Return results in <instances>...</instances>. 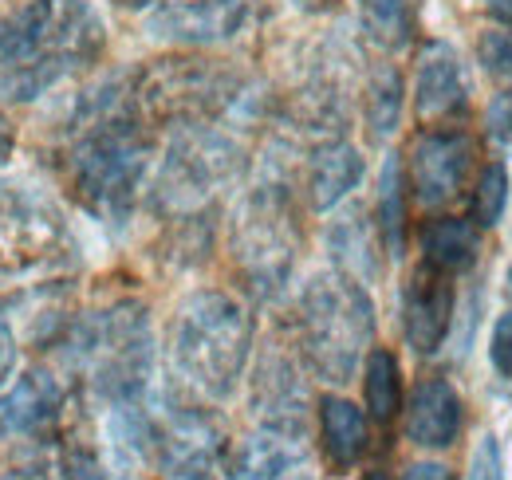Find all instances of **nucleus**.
<instances>
[{
  "label": "nucleus",
  "mask_w": 512,
  "mask_h": 480,
  "mask_svg": "<svg viewBox=\"0 0 512 480\" xmlns=\"http://www.w3.org/2000/svg\"><path fill=\"white\" fill-rule=\"evenodd\" d=\"M154 138L138 115V95L119 79L87 91L60 142V174L75 201L103 225L127 229L150 174Z\"/></svg>",
  "instance_id": "f257e3e1"
},
{
  "label": "nucleus",
  "mask_w": 512,
  "mask_h": 480,
  "mask_svg": "<svg viewBox=\"0 0 512 480\" xmlns=\"http://www.w3.org/2000/svg\"><path fill=\"white\" fill-rule=\"evenodd\" d=\"M107 48L91 0H24L0 16V103H36Z\"/></svg>",
  "instance_id": "f03ea898"
},
{
  "label": "nucleus",
  "mask_w": 512,
  "mask_h": 480,
  "mask_svg": "<svg viewBox=\"0 0 512 480\" xmlns=\"http://www.w3.org/2000/svg\"><path fill=\"white\" fill-rule=\"evenodd\" d=\"M67 362L91 382L107 410H146L154 378V335L142 303H111L67 327Z\"/></svg>",
  "instance_id": "7ed1b4c3"
},
{
  "label": "nucleus",
  "mask_w": 512,
  "mask_h": 480,
  "mask_svg": "<svg viewBox=\"0 0 512 480\" xmlns=\"http://www.w3.org/2000/svg\"><path fill=\"white\" fill-rule=\"evenodd\" d=\"M253 323L229 292H193L174 315L170 355L174 370L201 398L225 402L249 366Z\"/></svg>",
  "instance_id": "20e7f679"
},
{
  "label": "nucleus",
  "mask_w": 512,
  "mask_h": 480,
  "mask_svg": "<svg viewBox=\"0 0 512 480\" xmlns=\"http://www.w3.org/2000/svg\"><path fill=\"white\" fill-rule=\"evenodd\" d=\"M375 335V307L367 288L343 268L320 272L296 303V343L323 382H351Z\"/></svg>",
  "instance_id": "39448f33"
},
{
  "label": "nucleus",
  "mask_w": 512,
  "mask_h": 480,
  "mask_svg": "<svg viewBox=\"0 0 512 480\" xmlns=\"http://www.w3.org/2000/svg\"><path fill=\"white\" fill-rule=\"evenodd\" d=\"M79 264V240L60 201L28 178H0V288Z\"/></svg>",
  "instance_id": "423d86ee"
},
{
  "label": "nucleus",
  "mask_w": 512,
  "mask_h": 480,
  "mask_svg": "<svg viewBox=\"0 0 512 480\" xmlns=\"http://www.w3.org/2000/svg\"><path fill=\"white\" fill-rule=\"evenodd\" d=\"M241 174V150L209 122L178 126L162 174L154 185V205L178 225H197L213 197Z\"/></svg>",
  "instance_id": "0eeeda50"
},
{
  "label": "nucleus",
  "mask_w": 512,
  "mask_h": 480,
  "mask_svg": "<svg viewBox=\"0 0 512 480\" xmlns=\"http://www.w3.org/2000/svg\"><path fill=\"white\" fill-rule=\"evenodd\" d=\"M237 264L249 280L256 296H276L296 264V225H292V205L288 189L280 181L256 185L237 217Z\"/></svg>",
  "instance_id": "6e6552de"
},
{
  "label": "nucleus",
  "mask_w": 512,
  "mask_h": 480,
  "mask_svg": "<svg viewBox=\"0 0 512 480\" xmlns=\"http://www.w3.org/2000/svg\"><path fill=\"white\" fill-rule=\"evenodd\" d=\"M134 95H138V107H146L150 115L190 126L229 111L241 99V79L205 60H166L162 67L142 75Z\"/></svg>",
  "instance_id": "1a4fd4ad"
},
{
  "label": "nucleus",
  "mask_w": 512,
  "mask_h": 480,
  "mask_svg": "<svg viewBox=\"0 0 512 480\" xmlns=\"http://www.w3.org/2000/svg\"><path fill=\"white\" fill-rule=\"evenodd\" d=\"M150 453L158 461L162 480H209L221 469L229 441L221 421H213L205 410L178 406L166 414L162 425H154Z\"/></svg>",
  "instance_id": "9d476101"
},
{
  "label": "nucleus",
  "mask_w": 512,
  "mask_h": 480,
  "mask_svg": "<svg viewBox=\"0 0 512 480\" xmlns=\"http://www.w3.org/2000/svg\"><path fill=\"white\" fill-rule=\"evenodd\" d=\"M256 4L260 0H158L150 32L174 44H225L253 24Z\"/></svg>",
  "instance_id": "9b49d317"
},
{
  "label": "nucleus",
  "mask_w": 512,
  "mask_h": 480,
  "mask_svg": "<svg viewBox=\"0 0 512 480\" xmlns=\"http://www.w3.org/2000/svg\"><path fill=\"white\" fill-rule=\"evenodd\" d=\"M473 166V142L461 130H430L410 154V185L426 209L449 205Z\"/></svg>",
  "instance_id": "f8f14e48"
},
{
  "label": "nucleus",
  "mask_w": 512,
  "mask_h": 480,
  "mask_svg": "<svg viewBox=\"0 0 512 480\" xmlns=\"http://www.w3.org/2000/svg\"><path fill=\"white\" fill-rule=\"evenodd\" d=\"M64 386L52 370H28L0 394V441H48L64 421Z\"/></svg>",
  "instance_id": "ddd939ff"
},
{
  "label": "nucleus",
  "mask_w": 512,
  "mask_h": 480,
  "mask_svg": "<svg viewBox=\"0 0 512 480\" xmlns=\"http://www.w3.org/2000/svg\"><path fill=\"white\" fill-rule=\"evenodd\" d=\"M449 319H453V288H449L446 272L438 268H418L402 292V331L406 343L418 355H434L449 335Z\"/></svg>",
  "instance_id": "4468645a"
},
{
  "label": "nucleus",
  "mask_w": 512,
  "mask_h": 480,
  "mask_svg": "<svg viewBox=\"0 0 512 480\" xmlns=\"http://www.w3.org/2000/svg\"><path fill=\"white\" fill-rule=\"evenodd\" d=\"M308 457V433L260 425L225 453L229 480H280Z\"/></svg>",
  "instance_id": "2eb2a0df"
},
{
  "label": "nucleus",
  "mask_w": 512,
  "mask_h": 480,
  "mask_svg": "<svg viewBox=\"0 0 512 480\" xmlns=\"http://www.w3.org/2000/svg\"><path fill=\"white\" fill-rule=\"evenodd\" d=\"M304 386H300V374L296 366L284 359V355H268L260 359L253 378V410L260 425H272V429H292V433H308L304 425Z\"/></svg>",
  "instance_id": "dca6fc26"
},
{
  "label": "nucleus",
  "mask_w": 512,
  "mask_h": 480,
  "mask_svg": "<svg viewBox=\"0 0 512 480\" xmlns=\"http://www.w3.org/2000/svg\"><path fill=\"white\" fill-rule=\"evenodd\" d=\"M465 79L461 63L446 44H430L418 60V79H414V107L422 122H446L465 111Z\"/></svg>",
  "instance_id": "f3484780"
},
{
  "label": "nucleus",
  "mask_w": 512,
  "mask_h": 480,
  "mask_svg": "<svg viewBox=\"0 0 512 480\" xmlns=\"http://www.w3.org/2000/svg\"><path fill=\"white\" fill-rule=\"evenodd\" d=\"M461 433V398L446 378H426L410 394L406 410V437L422 449H446Z\"/></svg>",
  "instance_id": "a211bd4d"
},
{
  "label": "nucleus",
  "mask_w": 512,
  "mask_h": 480,
  "mask_svg": "<svg viewBox=\"0 0 512 480\" xmlns=\"http://www.w3.org/2000/svg\"><path fill=\"white\" fill-rule=\"evenodd\" d=\"M0 480H107L95 449L79 441H48L0 469Z\"/></svg>",
  "instance_id": "6ab92c4d"
},
{
  "label": "nucleus",
  "mask_w": 512,
  "mask_h": 480,
  "mask_svg": "<svg viewBox=\"0 0 512 480\" xmlns=\"http://www.w3.org/2000/svg\"><path fill=\"white\" fill-rule=\"evenodd\" d=\"M363 181V158L351 142H323L312 150V162H308V193H312V205L327 213L335 209L355 185Z\"/></svg>",
  "instance_id": "aec40b11"
},
{
  "label": "nucleus",
  "mask_w": 512,
  "mask_h": 480,
  "mask_svg": "<svg viewBox=\"0 0 512 480\" xmlns=\"http://www.w3.org/2000/svg\"><path fill=\"white\" fill-rule=\"evenodd\" d=\"M320 433H323V453H327V461L339 473H347V469H355L363 461V453H367V418H363V410L355 402L335 398V394L323 398Z\"/></svg>",
  "instance_id": "412c9836"
},
{
  "label": "nucleus",
  "mask_w": 512,
  "mask_h": 480,
  "mask_svg": "<svg viewBox=\"0 0 512 480\" xmlns=\"http://www.w3.org/2000/svg\"><path fill=\"white\" fill-rule=\"evenodd\" d=\"M422 252H426V264L438 268V272H465L473 268L477 252H481V237L469 221L461 217H442V221H430L422 229Z\"/></svg>",
  "instance_id": "4be33fe9"
},
{
  "label": "nucleus",
  "mask_w": 512,
  "mask_h": 480,
  "mask_svg": "<svg viewBox=\"0 0 512 480\" xmlns=\"http://www.w3.org/2000/svg\"><path fill=\"white\" fill-rule=\"evenodd\" d=\"M331 252H335V260H339V268L347 272V276H375L379 268H375V252H371V233H367V225H363V213L359 209H351L343 221H335L331 225Z\"/></svg>",
  "instance_id": "5701e85b"
},
{
  "label": "nucleus",
  "mask_w": 512,
  "mask_h": 480,
  "mask_svg": "<svg viewBox=\"0 0 512 480\" xmlns=\"http://www.w3.org/2000/svg\"><path fill=\"white\" fill-rule=\"evenodd\" d=\"M363 394L367 410L375 421H390L402 402V382H398V359L390 351H371L363 366Z\"/></svg>",
  "instance_id": "b1692460"
},
{
  "label": "nucleus",
  "mask_w": 512,
  "mask_h": 480,
  "mask_svg": "<svg viewBox=\"0 0 512 480\" xmlns=\"http://www.w3.org/2000/svg\"><path fill=\"white\" fill-rule=\"evenodd\" d=\"M363 28L375 44L402 48L410 40V4L406 0H359Z\"/></svg>",
  "instance_id": "393cba45"
},
{
  "label": "nucleus",
  "mask_w": 512,
  "mask_h": 480,
  "mask_svg": "<svg viewBox=\"0 0 512 480\" xmlns=\"http://www.w3.org/2000/svg\"><path fill=\"white\" fill-rule=\"evenodd\" d=\"M379 229H383V244L390 256H402V174L398 162L386 158L383 181H379Z\"/></svg>",
  "instance_id": "a878e982"
},
{
  "label": "nucleus",
  "mask_w": 512,
  "mask_h": 480,
  "mask_svg": "<svg viewBox=\"0 0 512 480\" xmlns=\"http://www.w3.org/2000/svg\"><path fill=\"white\" fill-rule=\"evenodd\" d=\"M505 201H509V170L501 162H493L473 189V221L481 229H493L505 213Z\"/></svg>",
  "instance_id": "bb28decb"
},
{
  "label": "nucleus",
  "mask_w": 512,
  "mask_h": 480,
  "mask_svg": "<svg viewBox=\"0 0 512 480\" xmlns=\"http://www.w3.org/2000/svg\"><path fill=\"white\" fill-rule=\"evenodd\" d=\"M398 111H402V83L394 71H379L371 79V99H367V119L375 126V138H386L398 126Z\"/></svg>",
  "instance_id": "cd10ccee"
},
{
  "label": "nucleus",
  "mask_w": 512,
  "mask_h": 480,
  "mask_svg": "<svg viewBox=\"0 0 512 480\" xmlns=\"http://www.w3.org/2000/svg\"><path fill=\"white\" fill-rule=\"evenodd\" d=\"M477 56L485 63V71L512 79V32H485L477 44Z\"/></svg>",
  "instance_id": "c85d7f7f"
},
{
  "label": "nucleus",
  "mask_w": 512,
  "mask_h": 480,
  "mask_svg": "<svg viewBox=\"0 0 512 480\" xmlns=\"http://www.w3.org/2000/svg\"><path fill=\"white\" fill-rule=\"evenodd\" d=\"M485 130H489V138L512 146V91H501V95L489 103V111H485Z\"/></svg>",
  "instance_id": "c756f323"
},
{
  "label": "nucleus",
  "mask_w": 512,
  "mask_h": 480,
  "mask_svg": "<svg viewBox=\"0 0 512 480\" xmlns=\"http://www.w3.org/2000/svg\"><path fill=\"white\" fill-rule=\"evenodd\" d=\"M469 480H505L497 437H481V445H477V453H473V473H469Z\"/></svg>",
  "instance_id": "7c9ffc66"
},
{
  "label": "nucleus",
  "mask_w": 512,
  "mask_h": 480,
  "mask_svg": "<svg viewBox=\"0 0 512 480\" xmlns=\"http://www.w3.org/2000/svg\"><path fill=\"white\" fill-rule=\"evenodd\" d=\"M489 359H493V366H497L505 378H512V311L509 315H501V319H497V327H493Z\"/></svg>",
  "instance_id": "2f4dec72"
},
{
  "label": "nucleus",
  "mask_w": 512,
  "mask_h": 480,
  "mask_svg": "<svg viewBox=\"0 0 512 480\" xmlns=\"http://www.w3.org/2000/svg\"><path fill=\"white\" fill-rule=\"evenodd\" d=\"M16 362H20L16 331H12V319H8V315H4V307H0V386L16 374Z\"/></svg>",
  "instance_id": "473e14b6"
},
{
  "label": "nucleus",
  "mask_w": 512,
  "mask_h": 480,
  "mask_svg": "<svg viewBox=\"0 0 512 480\" xmlns=\"http://www.w3.org/2000/svg\"><path fill=\"white\" fill-rule=\"evenodd\" d=\"M402 480H453V473H449L446 465H434V461H426V465H414L410 473Z\"/></svg>",
  "instance_id": "72a5a7b5"
},
{
  "label": "nucleus",
  "mask_w": 512,
  "mask_h": 480,
  "mask_svg": "<svg viewBox=\"0 0 512 480\" xmlns=\"http://www.w3.org/2000/svg\"><path fill=\"white\" fill-rule=\"evenodd\" d=\"M12 146H16V130H12V122L0 115V166L12 158Z\"/></svg>",
  "instance_id": "f704fd0d"
},
{
  "label": "nucleus",
  "mask_w": 512,
  "mask_h": 480,
  "mask_svg": "<svg viewBox=\"0 0 512 480\" xmlns=\"http://www.w3.org/2000/svg\"><path fill=\"white\" fill-rule=\"evenodd\" d=\"M485 8H489V16H493V20L512 24V0H485Z\"/></svg>",
  "instance_id": "c9c22d12"
},
{
  "label": "nucleus",
  "mask_w": 512,
  "mask_h": 480,
  "mask_svg": "<svg viewBox=\"0 0 512 480\" xmlns=\"http://www.w3.org/2000/svg\"><path fill=\"white\" fill-rule=\"evenodd\" d=\"M111 4H119V8H130V12H134V8H154L158 0H111Z\"/></svg>",
  "instance_id": "e433bc0d"
},
{
  "label": "nucleus",
  "mask_w": 512,
  "mask_h": 480,
  "mask_svg": "<svg viewBox=\"0 0 512 480\" xmlns=\"http://www.w3.org/2000/svg\"><path fill=\"white\" fill-rule=\"evenodd\" d=\"M296 4H300V8H308V12H316V8H327L331 0H296Z\"/></svg>",
  "instance_id": "4c0bfd02"
},
{
  "label": "nucleus",
  "mask_w": 512,
  "mask_h": 480,
  "mask_svg": "<svg viewBox=\"0 0 512 480\" xmlns=\"http://www.w3.org/2000/svg\"><path fill=\"white\" fill-rule=\"evenodd\" d=\"M509 292H512V268H509Z\"/></svg>",
  "instance_id": "58836bf2"
}]
</instances>
